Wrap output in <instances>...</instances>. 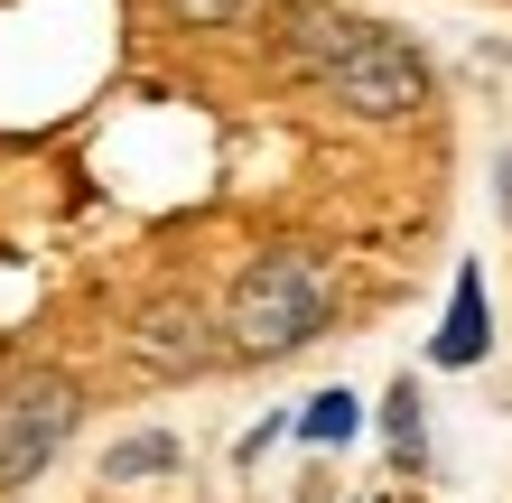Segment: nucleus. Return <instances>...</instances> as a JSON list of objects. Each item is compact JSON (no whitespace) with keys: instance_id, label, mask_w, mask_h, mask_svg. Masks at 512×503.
I'll return each mask as SVG.
<instances>
[{"instance_id":"f257e3e1","label":"nucleus","mask_w":512,"mask_h":503,"mask_svg":"<svg viewBox=\"0 0 512 503\" xmlns=\"http://www.w3.org/2000/svg\"><path fill=\"white\" fill-rule=\"evenodd\" d=\"M280 66L308 75L336 112L354 122H419L438 103V75L401 28H382L336 0H280Z\"/></svg>"},{"instance_id":"f03ea898","label":"nucleus","mask_w":512,"mask_h":503,"mask_svg":"<svg viewBox=\"0 0 512 503\" xmlns=\"http://www.w3.org/2000/svg\"><path fill=\"white\" fill-rule=\"evenodd\" d=\"M326 317H336V280H326L317 252H261L243 280H233V299L215 317L224 354H243V364H280V354L317 345Z\"/></svg>"},{"instance_id":"7ed1b4c3","label":"nucleus","mask_w":512,"mask_h":503,"mask_svg":"<svg viewBox=\"0 0 512 503\" xmlns=\"http://www.w3.org/2000/svg\"><path fill=\"white\" fill-rule=\"evenodd\" d=\"M75 420H84V392L66 373H19L10 392H0V485L47 476L56 448L75 438Z\"/></svg>"},{"instance_id":"20e7f679","label":"nucleus","mask_w":512,"mask_h":503,"mask_svg":"<svg viewBox=\"0 0 512 503\" xmlns=\"http://www.w3.org/2000/svg\"><path fill=\"white\" fill-rule=\"evenodd\" d=\"M224 354V336L205 327V317L187 308V299H159V308H140V327H131V364H149V373H205Z\"/></svg>"},{"instance_id":"39448f33","label":"nucleus","mask_w":512,"mask_h":503,"mask_svg":"<svg viewBox=\"0 0 512 503\" xmlns=\"http://www.w3.org/2000/svg\"><path fill=\"white\" fill-rule=\"evenodd\" d=\"M485 345H494V299H485V271H475V261H457V289H447V317H438V336H429V364L466 373V364H485Z\"/></svg>"},{"instance_id":"423d86ee","label":"nucleus","mask_w":512,"mask_h":503,"mask_svg":"<svg viewBox=\"0 0 512 503\" xmlns=\"http://www.w3.org/2000/svg\"><path fill=\"white\" fill-rule=\"evenodd\" d=\"M382 438H391V466H401V476L429 466V410H419V382H410V373L382 392Z\"/></svg>"},{"instance_id":"0eeeda50","label":"nucleus","mask_w":512,"mask_h":503,"mask_svg":"<svg viewBox=\"0 0 512 503\" xmlns=\"http://www.w3.org/2000/svg\"><path fill=\"white\" fill-rule=\"evenodd\" d=\"M354 429H364V401L354 392H317L308 410H298V438H308V448H345Z\"/></svg>"},{"instance_id":"6e6552de","label":"nucleus","mask_w":512,"mask_h":503,"mask_svg":"<svg viewBox=\"0 0 512 503\" xmlns=\"http://www.w3.org/2000/svg\"><path fill=\"white\" fill-rule=\"evenodd\" d=\"M168 466H177V438H168V429H140V438H122V448L103 457V476L140 485V476H168Z\"/></svg>"},{"instance_id":"1a4fd4ad","label":"nucleus","mask_w":512,"mask_h":503,"mask_svg":"<svg viewBox=\"0 0 512 503\" xmlns=\"http://www.w3.org/2000/svg\"><path fill=\"white\" fill-rule=\"evenodd\" d=\"M159 10H168L177 28H243L252 0H159Z\"/></svg>"},{"instance_id":"9d476101","label":"nucleus","mask_w":512,"mask_h":503,"mask_svg":"<svg viewBox=\"0 0 512 503\" xmlns=\"http://www.w3.org/2000/svg\"><path fill=\"white\" fill-rule=\"evenodd\" d=\"M494 196H503V224H512V159H503V177H494Z\"/></svg>"}]
</instances>
